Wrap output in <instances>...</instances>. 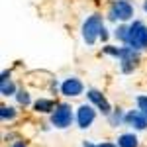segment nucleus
Listing matches in <instances>:
<instances>
[{
    "label": "nucleus",
    "instance_id": "obj_7",
    "mask_svg": "<svg viewBox=\"0 0 147 147\" xmlns=\"http://www.w3.org/2000/svg\"><path fill=\"white\" fill-rule=\"evenodd\" d=\"M86 96H88V100L96 106V110H100L104 116H110V114H112V106H110V102L106 100V96H104L100 90H96V88H88V90H86Z\"/></svg>",
    "mask_w": 147,
    "mask_h": 147
},
{
    "label": "nucleus",
    "instance_id": "obj_10",
    "mask_svg": "<svg viewBox=\"0 0 147 147\" xmlns=\"http://www.w3.org/2000/svg\"><path fill=\"white\" fill-rule=\"evenodd\" d=\"M18 88L14 86V82L10 79V71H2L0 75V94L2 96H16Z\"/></svg>",
    "mask_w": 147,
    "mask_h": 147
},
{
    "label": "nucleus",
    "instance_id": "obj_9",
    "mask_svg": "<svg viewBox=\"0 0 147 147\" xmlns=\"http://www.w3.org/2000/svg\"><path fill=\"white\" fill-rule=\"evenodd\" d=\"M124 124L129 125V127H136V129H145L147 127V118L139 110H131V112L125 114Z\"/></svg>",
    "mask_w": 147,
    "mask_h": 147
},
{
    "label": "nucleus",
    "instance_id": "obj_14",
    "mask_svg": "<svg viewBox=\"0 0 147 147\" xmlns=\"http://www.w3.org/2000/svg\"><path fill=\"white\" fill-rule=\"evenodd\" d=\"M114 35H116V39H118V41H122V43H127V35H129V26H125V24L118 26V28H116V32H114Z\"/></svg>",
    "mask_w": 147,
    "mask_h": 147
},
{
    "label": "nucleus",
    "instance_id": "obj_2",
    "mask_svg": "<svg viewBox=\"0 0 147 147\" xmlns=\"http://www.w3.org/2000/svg\"><path fill=\"white\" fill-rule=\"evenodd\" d=\"M102 28H104V20H102L100 14H92L84 20V24H82V39H84L86 45L96 43V39L100 37Z\"/></svg>",
    "mask_w": 147,
    "mask_h": 147
},
{
    "label": "nucleus",
    "instance_id": "obj_12",
    "mask_svg": "<svg viewBox=\"0 0 147 147\" xmlns=\"http://www.w3.org/2000/svg\"><path fill=\"white\" fill-rule=\"evenodd\" d=\"M139 145V139L136 134H122L118 137V147H137Z\"/></svg>",
    "mask_w": 147,
    "mask_h": 147
},
{
    "label": "nucleus",
    "instance_id": "obj_18",
    "mask_svg": "<svg viewBox=\"0 0 147 147\" xmlns=\"http://www.w3.org/2000/svg\"><path fill=\"white\" fill-rule=\"evenodd\" d=\"M100 39L104 41V43L108 41V30H106V28H102V32H100Z\"/></svg>",
    "mask_w": 147,
    "mask_h": 147
},
{
    "label": "nucleus",
    "instance_id": "obj_13",
    "mask_svg": "<svg viewBox=\"0 0 147 147\" xmlns=\"http://www.w3.org/2000/svg\"><path fill=\"white\" fill-rule=\"evenodd\" d=\"M124 118H125L124 110H122V108H116V110H112V114L108 116V122H110L112 127H120V125L124 124Z\"/></svg>",
    "mask_w": 147,
    "mask_h": 147
},
{
    "label": "nucleus",
    "instance_id": "obj_1",
    "mask_svg": "<svg viewBox=\"0 0 147 147\" xmlns=\"http://www.w3.org/2000/svg\"><path fill=\"white\" fill-rule=\"evenodd\" d=\"M104 53H106V55L116 57V59L120 61V69H122V73H125V75L134 73V71L137 69V65H139V51L134 49V47H129V45H124V47L106 45V47H104Z\"/></svg>",
    "mask_w": 147,
    "mask_h": 147
},
{
    "label": "nucleus",
    "instance_id": "obj_4",
    "mask_svg": "<svg viewBox=\"0 0 147 147\" xmlns=\"http://www.w3.org/2000/svg\"><path fill=\"white\" fill-rule=\"evenodd\" d=\"M108 18L112 22H127L134 18V4L129 0H112L108 8Z\"/></svg>",
    "mask_w": 147,
    "mask_h": 147
},
{
    "label": "nucleus",
    "instance_id": "obj_16",
    "mask_svg": "<svg viewBox=\"0 0 147 147\" xmlns=\"http://www.w3.org/2000/svg\"><path fill=\"white\" fill-rule=\"evenodd\" d=\"M16 100H18L20 106H28V104H30V92L24 90V88H20V90L16 92Z\"/></svg>",
    "mask_w": 147,
    "mask_h": 147
},
{
    "label": "nucleus",
    "instance_id": "obj_15",
    "mask_svg": "<svg viewBox=\"0 0 147 147\" xmlns=\"http://www.w3.org/2000/svg\"><path fill=\"white\" fill-rule=\"evenodd\" d=\"M0 118H2L4 122H12V120L16 118V110H14L12 106H2V108H0Z\"/></svg>",
    "mask_w": 147,
    "mask_h": 147
},
{
    "label": "nucleus",
    "instance_id": "obj_21",
    "mask_svg": "<svg viewBox=\"0 0 147 147\" xmlns=\"http://www.w3.org/2000/svg\"><path fill=\"white\" fill-rule=\"evenodd\" d=\"M82 147H96V145H94V143H90V141H84V143H82Z\"/></svg>",
    "mask_w": 147,
    "mask_h": 147
},
{
    "label": "nucleus",
    "instance_id": "obj_3",
    "mask_svg": "<svg viewBox=\"0 0 147 147\" xmlns=\"http://www.w3.org/2000/svg\"><path fill=\"white\" fill-rule=\"evenodd\" d=\"M125 45L134 47L137 51L147 49V26L139 20H134L129 24V35H127V43Z\"/></svg>",
    "mask_w": 147,
    "mask_h": 147
},
{
    "label": "nucleus",
    "instance_id": "obj_11",
    "mask_svg": "<svg viewBox=\"0 0 147 147\" xmlns=\"http://www.w3.org/2000/svg\"><path fill=\"white\" fill-rule=\"evenodd\" d=\"M57 108V104L53 100H49V98H39V100H35L34 104V110L39 114H53V110Z\"/></svg>",
    "mask_w": 147,
    "mask_h": 147
},
{
    "label": "nucleus",
    "instance_id": "obj_5",
    "mask_svg": "<svg viewBox=\"0 0 147 147\" xmlns=\"http://www.w3.org/2000/svg\"><path fill=\"white\" fill-rule=\"evenodd\" d=\"M73 108L69 106V104H57V108L53 110V114H51V124L55 125V127H59V129H65V127H69V125L73 124Z\"/></svg>",
    "mask_w": 147,
    "mask_h": 147
},
{
    "label": "nucleus",
    "instance_id": "obj_19",
    "mask_svg": "<svg viewBox=\"0 0 147 147\" xmlns=\"http://www.w3.org/2000/svg\"><path fill=\"white\" fill-rule=\"evenodd\" d=\"M96 147H118V145H116V143H108V141H106V143H100V145H96Z\"/></svg>",
    "mask_w": 147,
    "mask_h": 147
},
{
    "label": "nucleus",
    "instance_id": "obj_6",
    "mask_svg": "<svg viewBox=\"0 0 147 147\" xmlns=\"http://www.w3.org/2000/svg\"><path fill=\"white\" fill-rule=\"evenodd\" d=\"M94 120H96V110H94V106H90V104H82L79 110H77V124H79L80 129L90 127Z\"/></svg>",
    "mask_w": 147,
    "mask_h": 147
},
{
    "label": "nucleus",
    "instance_id": "obj_17",
    "mask_svg": "<svg viewBox=\"0 0 147 147\" xmlns=\"http://www.w3.org/2000/svg\"><path fill=\"white\" fill-rule=\"evenodd\" d=\"M137 110L147 118V96H137Z\"/></svg>",
    "mask_w": 147,
    "mask_h": 147
},
{
    "label": "nucleus",
    "instance_id": "obj_8",
    "mask_svg": "<svg viewBox=\"0 0 147 147\" xmlns=\"http://www.w3.org/2000/svg\"><path fill=\"white\" fill-rule=\"evenodd\" d=\"M84 90V84L80 82L77 77H69L61 82V94L63 96H69V98H75V96H80Z\"/></svg>",
    "mask_w": 147,
    "mask_h": 147
},
{
    "label": "nucleus",
    "instance_id": "obj_20",
    "mask_svg": "<svg viewBox=\"0 0 147 147\" xmlns=\"http://www.w3.org/2000/svg\"><path fill=\"white\" fill-rule=\"evenodd\" d=\"M12 147H26V143H24V141H16Z\"/></svg>",
    "mask_w": 147,
    "mask_h": 147
},
{
    "label": "nucleus",
    "instance_id": "obj_22",
    "mask_svg": "<svg viewBox=\"0 0 147 147\" xmlns=\"http://www.w3.org/2000/svg\"><path fill=\"white\" fill-rule=\"evenodd\" d=\"M143 10H145V12H147V0H145V4H143Z\"/></svg>",
    "mask_w": 147,
    "mask_h": 147
}]
</instances>
